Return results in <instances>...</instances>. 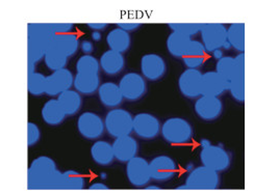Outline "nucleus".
<instances>
[{
    "mask_svg": "<svg viewBox=\"0 0 253 195\" xmlns=\"http://www.w3.org/2000/svg\"><path fill=\"white\" fill-rule=\"evenodd\" d=\"M62 171L48 156L34 159L27 170V188L29 190H60Z\"/></svg>",
    "mask_w": 253,
    "mask_h": 195,
    "instance_id": "f257e3e1",
    "label": "nucleus"
},
{
    "mask_svg": "<svg viewBox=\"0 0 253 195\" xmlns=\"http://www.w3.org/2000/svg\"><path fill=\"white\" fill-rule=\"evenodd\" d=\"M54 32L49 24H28L27 26V56L33 64L41 62L54 40Z\"/></svg>",
    "mask_w": 253,
    "mask_h": 195,
    "instance_id": "f03ea898",
    "label": "nucleus"
},
{
    "mask_svg": "<svg viewBox=\"0 0 253 195\" xmlns=\"http://www.w3.org/2000/svg\"><path fill=\"white\" fill-rule=\"evenodd\" d=\"M165 141L173 145H184L193 140L194 129L189 121L182 118H170L161 127Z\"/></svg>",
    "mask_w": 253,
    "mask_h": 195,
    "instance_id": "7ed1b4c3",
    "label": "nucleus"
},
{
    "mask_svg": "<svg viewBox=\"0 0 253 195\" xmlns=\"http://www.w3.org/2000/svg\"><path fill=\"white\" fill-rule=\"evenodd\" d=\"M105 132L114 138L130 135L132 133V114L123 108H113L106 113L104 118Z\"/></svg>",
    "mask_w": 253,
    "mask_h": 195,
    "instance_id": "20e7f679",
    "label": "nucleus"
},
{
    "mask_svg": "<svg viewBox=\"0 0 253 195\" xmlns=\"http://www.w3.org/2000/svg\"><path fill=\"white\" fill-rule=\"evenodd\" d=\"M186 185L188 190H216L220 186V175L218 171L201 165L189 171Z\"/></svg>",
    "mask_w": 253,
    "mask_h": 195,
    "instance_id": "39448f33",
    "label": "nucleus"
},
{
    "mask_svg": "<svg viewBox=\"0 0 253 195\" xmlns=\"http://www.w3.org/2000/svg\"><path fill=\"white\" fill-rule=\"evenodd\" d=\"M199 158L202 165L218 172L228 169L231 164L229 153L223 146L211 143L203 146L200 151Z\"/></svg>",
    "mask_w": 253,
    "mask_h": 195,
    "instance_id": "423d86ee",
    "label": "nucleus"
},
{
    "mask_svg": "<svg viewBox=\"0 0 253 195\" xmlns=\"http://www.w3.org/2000/svg\"><path fill=\"white\" fill-rule=\"evenodd\" d=\"M118 85L123 99L129 102L141 100L147 92L146 79L141 74L134 72H129L123 75Z\"/></svg>",
    "mask_w": 253,
    "mask_h": 195,
    "instance_id": "0eeeda50",
    "label": "nucleus"
},
{
    "mask_svg": "<svg viewBox=\"0 0 253 195\" xmlns=\"http://www.w3.org/2000/svg\"><path fill=\"white\" fill-rule=\"evenodd\" d=\"M76 126L79 133L87 140L99 139L105 132L103 119L92 111L82 113L77 119Z\"/></svg>",
    "mask_w": 253,
    "mask_h": 195,
    "instance_id": "6e6552de",
    "label": "nucleus"
},
{
    "mask_svg": "<svg viewBox=\"0 0 253 195\" xmlns=\"http://www.w3.org/2000/svg\"><path fill=\"white\" fill-rule=\"evenodd\" d=\"M161 121L154 114L141 112L133 116L132 132L144 140H152L161 134Z\"/></svg>",
    "mask_w": 253,
    "mask_h": 195,
    "instance_id": "1a4fd4ad",
    "label": "nucleus"
},
{
    "mask_svg": "<svg viewBox=\"0 0 253 195\" xmlns=\"http://www.w3.org/2000/svg\"><path fill=\"white\" fill-rule=\"evenodd\" d=\"M200 34L206 52L211 53L217 49H222L227 41V27L221 23L202 24Z\"/></svg>",
    "mask_w": 253,
    "mask_h": 195,
    "instance_id": "9d476101",
    "label": "nucleus"
},
{
    "mask_svg": "<svg viewBox=\"0 0 253 195\" xmlns=\"http://www.w3.org/2000/svg\"><path fill=\"white\" fill-rule=\"evenodd\" d=\"M126 177L131 186L144 188L151 181L149 162L140 156H135L126 162Z\"/></svg>",
    "mask_w": 253,
    "mask_h": 195,
    "instance_id": "9b49d317",
    "label": "nucleus"
},
{
    "mask_svg": "<svg viewBox=\"0 0 253 195\" xmlns=\"http://www.w3.org/2000/svg\"><path fill=\"white\" fill-rule=\"evenodd\" d=\"M151 180L165 183L172 180L178 172V165L167 155H160L149 162Z\"/></svg>",
    "mask_w": 253,
    "mask_h": 195,
    "instance_id": "f8f14e48",
    "label": "nucleus"
},
{
    "mask_svg": "<svg viewBox=\"0 0 253 195\" xmlns=\"http://www.w3.org/2000/svg\"><path fill=\"white\" fill-rule=\"evenodd\" d=\"M73 81L74 75L67 67L54 71L50 75L46 76L45 94L52 98L57 97L62 93L71 90L73 87Z\"/></svg>",
    "mask_w": 253,
    "mask_h": 195,
    "instance_id": "ddd939ff",
    "label": "nucleus"
},
{
    "mask_svg": "<svg viewBox=\"0 0 253 195\" xmlns=\"http://www.w3.org/2000/svg\"><path fill=\"white\" fill-rule=\"evenodd\" d=\"M141 75L149 81H158L167 72V64L163 56L157 53H148L142 56L140 62Z\"/></svg>",
    "mask_w": 253,
    "mask_h": 195,
    "instance_id": "4468645a",
    "label": "nucleus"
},
{
    "mask_svg": "<svg viewBox=\"0 0 253 195\" xmlns=\"http://www.w3.org/2000/svg\"><path fill=\"white\" fill-rule=\"evenodd\" d=\"M198 118L202 121L211 122L219 119L223 112V103L219 97L200 96L194 105Z\"/></svg>",
    "mask_w": 253,
    "mask_h": 195,
    "instance_id": "2eb2a0df",
    "label": "nucleus"
},
{
    "mask_svg": "<svg viewBox=\"0 0 253 195\" xmlns=\"http://www.w3.org/2000/svg\"><path fill=\"white\" fill-rule=\"evenodd\" d=\"M229 81L216 71L202 73L200 81L201 96L220 97L228 91Z\"/></svg>",
    "mask_w": 253,
    "mask_h": 195,
    "instance_id": "dca6fc26",
    "label": "nucleus"
},
{
    "mask_svg": "<svg viewBox=\"0 0 253 195\" xmlns=\"http://www.w3.org/2000/svg\"><path fill=\"white\" fill-rule=\"evenodd\" d=\"M201 71L198 69L184 70L178 78V89L180 94L188 99H197L200 94Z\"/></svg>",
    "mask_w": 253,
    "mask_h": 195,
    "instance_id": "f3484780",
    "label": "nucleus"
},
{
    "mask_svg": "<svg viewBox=\"0 0 253 195\" xmlns=\"http://www.w3.org/2000/svg\"><path fill=\"white\" fill-rule=\"evenodd\" d=\"M112 146L115 160L121 163L128 162L130 159L135 157L139 152L138 141L131 135H125L115 138Z\"/></svg>",
    "mask_w": 253,
    "mask_h": 195,
    "instance_id": "a211bd4d",
    "label": "nucleus"
},
{
    "mask_svg": "<svg viewBox=\"0 0 253 195\" xmlns=\"http://www.w3.org/2000/svg\"><path fill=\"white\" fill-rule=\"evenodd\" d=\"M97 93L101 104L110 109L119 107L124 100L119 85L112 81L101 83Z\"/></svg>",
    "mask_w": 253,
    "mask_h": 195,
    "instance_id": "6ab92c4d",
    "label": "nucleus"
},
{
    "mask_svg": "<svg viewBox=\"0 0 253 195\" xmlns=\"http://www.w3.org/2000/svg\"><path fill=\"white\" fill-rule=\"evenodd\" d=\"M101 84L99 73H76L73 87L81 95L90 96L98 91Z\"/></svg>",
    "mask_w": 253,
    "mask_h": 195,
    "instance_id": "aec40b11",
    "label": "nucleus"
},
{
    "mask_svg": "<svg viewBox=\"0 0 253 195\" xmlns=\"http://www.w3.org/2000/svg\"><path fill=\"white\" fill-rule=\"evenodd\" d=\"M100 70L108 76H116L121 73L125 67V57L122 53L113 50H106L99 60Z\"/></svg>",
    "mask_w": 253,
    "mask_h": 195,
    "instance_id": "412c9836",
    "label": "nucleus"
},
{
    "mask_svg": "<svg viewBox=\"0 0 253 195\" xmlns=\"http://www.w3.org/2000/svg\"><path fill=\"white\" fill-rule=\"evenodd\" d=\"M206 49H204L202 43L197 40H191L186 52L181 57L187 69H198L202 66L206 62Z\"/></svg>",
    "mask_w": 253,
    "mask_h": 195,
    "instance_id": "4be33fe9",
    "label": "nucleus"
},
{
    "mask_svg": "<svg viewBox=\"0 0 253 195\" xmlns=\"http://www.w3.org/2000/svg\"><path fill=\"white\" fill-rule=\"evenodd\" d=\"M105 42L108 44L110 50L123 54L129 50L131 46V36L129 32L119 27H115L106 34Z\"/></svg>",
    "mask_w": 253,
    "mask_h": 195,
    "instance_id": "5701e85b",
    "label": "nucleus"
},
{
    "mask_svg": "<svg viewBox=\"0 0 253 195\" xmlns=\"http://www.w3.org/2000/svg\"><path fill=\"white\" fill-rule=\"evenodd\" d=\"M93 161L99 166H110L115 161L112 143L105 140H96L90 150Z\"/></svg>",
    "mask_w": 253,
    "mask_h": 195,
    "instance_id": "b1692460",
    "label": "nucleus"
},
{
    "mask_svg": "<svg viewBox=\"0 0 253 195\" xmlns=\"http://www.w3.org/2000/svg\"><path fill=\"white\" fill-rule=\"evenodd\" d=\"M65 114L67 116H73L79 113L83 107V97L75 90H68L56 97Z\"/></svg>",
    "mask_w": 253,
    "mask_h": 195,
    "instance_id": "393cba45",
    "label": "nucleus"
},
{
    "mask_svg": "<svg viewBox=\"0 0 253 195\" xmlns=\"http://www.w3.org/2000/svg\"><path fill=\"white\" fill-rule=\"evenodd\" d=\"M41 115L44 123L51 127L60 126L67 118V115L56 99H50L44 104L41 110Z\"/></svg>",
    "mask_w": 253,
    "mask_h": 195,
    "instance_id": "a878e982",
    "label": "nucleus"
},
{
    "mask_svg": "<svg viewBox=\"0 0 253 195\" xmlns=\"http://www.w3.org/2000/svg\"><path fill=\"white\" fill-rule=\"evenodd\" d=\"M52 44L60 49L68 58H70L80 50L81 41L79 35L71 32L65 34H55Z\"/></svg>",
    "mask_w": 253,
    "mask_h": 195,
    "instance_id": "bb28decb",
    "label": "nucleus"
},
{
    "mask_svg": "<svg viewBox=\"0 0 253 195\" xmlns=\"http://www.w3.org/2000/svg\"><path fill=\"white\" fill-rule=\"evenodd\" d=\"M44 63L48 70L51 72L65 69L68 65V58L58 48H56L53 44L47 49L44 55Z\"/></svg>",
    "mask_w": 253,
    "mask_h": 195,
    "instance_id": "cd10ccee",
    "label": "nucleus"
},
{
    "mask_svg": "<svg viewBox=\"0 0 253 195\" xmlns=\"http://www.w3.org/2000/svg\"><path fill=\"white\" fill-rule=\"evenodd\" d=\"M191 40L192 38L187 35H183L177 32H171L167 37L166 42L169 53L173 57L180 58L181 60V57L183 56L184 52H186Z\"/></svg>",
    "mask_w": 253,
    "mask_h": 195,
    "instance_id": "c85d7f7f",
    "label": "nucleus"
},
{
    "mask_svg": "<svg viewBox=\"0 0 253 195\" xmlns=\"http://www.w3.org/2000/svg\"><path fill=\"white\" fill-rule=\"evenodd\" d=\"M85 178L77 170L62 171L60 190H83L85 187Z\"/></svg>",
    "mask_w": 253,
    "mask_h": 195,
    "instance_id": "c756f323",
    "label": "nucleus"
},
{
    "mask_svg": "<svg viewBox=\"0 0 253 195\" xmlns=\"http://www.w3.org/2000/svg\"><path fill=\"white\" fill-rule=\"evenodd\" d=\"M245 23H235L227 27V42L240 53L245 52Z\"/></svg>",
    "mask_w": 253,
    "mask_h": 195,
    "instance_id": "7c9ffc66",
    "label": "nucleus"
},
{
    "mask_svg": "<svg viewBox=\"0 0 253 195\" xmlns=\"http://www.w3.org/2000/svg\"><path fill=\"white\" fill-rule=\"evenodd\" d=\"M239 72L229 81L228 91L233 100L243 103L245 101V65H238Z\"/></svg>",
    "mask_w": 253,
    "mask_h": 195,
    "instance_id": "2f4dec72",
    "label": "nucleus"
},
{
    "mask_svg": "<svg viewBox=\"0 0 253 195\" xmlns=\"http://www.w3.org/2000/svg\"><path fill=\"white\" fill-rule=\"evenodd\" d=\"M216 72L219 73L222 77H224L226 80L230 81L239 72V67L236 64L235 57L223 56L221 60L217 61Z\"/></svg>",
    "mask_w": 253,
    "mask_h": 195,
    "instance_id": "473e14b6",
    "label": "nucleus"
},
{
    "mask_svg": "<svg viewBox=\"0 0 253 195\" xmlns=\"http://www.w3.org/2000/svg\"><path fill=\"white\" fill-rule=\"evenodd\" d=\"M46 76L42 73L35 72L27 75V91L29 95L40 97L45 94Z\"/></svg>",
    "mask_w": 253,
    "mask_h": 195,
    "instance_id": "72a5a7b5",
    "label": "nucleus"
},
{
    "mask_svg": "<svg viewBox=\"0 0 253 195\" xmlns=\"http://www.w3.org/2000/svg\"><path fill=\"white\" fill-rule=\"evenodd\" d=\"M77 73H100L99 60L92 54H84L76 62Z\"/></svg>",
    "mask_w": 253,
    "mask_h": 195,
    "instance_id": "f704fd0d",
    "label": "nucleus"
},
{
    "mask_svg": "<svg viewBox=\"0 0 253 195\" xmlns=\"http://www.w3.org/2000/svg\"><path fill=\"white\" fill-rule=\"evenodd\" d=\"M202 24H169L168 27L172 32H177L183 35H187L192 38V36L200 33Z\"/></svg>",
    "mask_w": 253,
    "mask_h": 195,
    "instance_id": "c9c22d12",
    "label": "nucleus"
},
{
    "mask_svg": "<svg viewBox=\"0 0 253 195\" xmlns=\"http://www.w3.org/2000/svg\"><path fill=\"white\" fill-rule=\"evenodd\" d=\"M41 139V129L37 124L29 122L27 124V144L29 148L36 145Z\"/></svg>",
    "mask_w": 253,
    "mask_h": 195,
    "instance_id": "e433bc0d",
    "label": "nucleus"
},
{
    "mask_svg": "<svg viewBox=\"0 0 253 195\" xmlns=\"http://www.w3.org/2000/svg\"><path fill=\"white\" fill-rule=\"evenodd\" d=\"M49 27L51 31L54 32V34H65V33H71L74 29L73 24H62V23H55V24H49Z\"/></svg>",
    "mask_w": 253,
    "mask_h": 195,
    "instance_id": "4c0bfd02",
    "label": "nucleus"
},
{
    "mask_svg": "<svg viewBox=\"0 0 253 195\" xmlns=\"http://www.w3.org/2000/svg\"><path fill=\"white\" fill-rule=\"evenodd\" d=\"M80 49L84 54H92L94 51V44L89 40H84L81 42Z\"/></svg>",
    "mask_w": 253,
    "mask_h": 195,
    "instance_id": "58836bf2",
    "label": "nucleus"
},
{
    "mask_svg": "<svg viewBox=\"0 0 253 195\" xmlns=\"http://www.w3.org/2000/svg\"><path fill=\"white\" fill-rule=\"evenodd\" d=\"M117 27H119L127 32H130L135 31V29H138L139 27H141V24H139V23H119V24H117Z\"/></svg>",
    "mask_w": 253,
    "mask_h": 195,
    "instance_id": "ea45409f",
    "label": "nucleus"
},
{
    "mask_svg": "<svg viewBox=\"0 0 253 195\" xmlns=\"http://www.w3.org/2000/svg\"><path fill=\"white\" fill-rule=\"evenodd\" d=\"M87 189L89 190H109L110 187L102 182H95V183H92L90 186L87 187Z\"/></svg>",
    "mask_w": 253,
    "mask_h": 195,
    "instance_id": "a19ab883",
    "label": "nucleus"
},
{
    "mask_svg": "<svg viewBox=\"0 0 253 195\" xmlns=\"http://www.w3.org/2000/svg\"><path fill=\"white\" fill-rule=\"evenodd\" d=\"M90 29H92V32H102L104 29L108 27V24H103V23H99V24H87L86 25Z\"/></svg>",
    "mask_w": 253,
    "mask_h": 195,
    "instance_id": "79ce46f5",
    "label": "nucleus"
},
{
    "mask_svg": "<svg viewBox=\"0 0 253 195\" xmlns=\"http://www.w3.org/2000/svg\"><path fill=\"white\" fill-rule=\"evenodd\" d=\"M211 54H212V57L215 58V60H217V61L221 60V58H222L223 56H224V52H223L222 49H217V50L212 51Z\"/></svg>",
    "mask_w": 253,
    "mask_h": 195,
    "instance_id": "37998d69",
    "label": "nucleus"
},
{
    "mask_svg": "<svg viewBox=\"0 0 253 195\" xmlns=\"http://www.w3.org/2000/svg\"><path fill=\"white\" fill-rule=\"evenodd\" d=\"M91 37H92L93 42H100L102 38V34L100 32H92Z\"/></svg>",
    "mask_w": 253,
    "mask_h": 195,
    "instance_id": "c03bdc74",
    "label": "nucleus"
},
{
    "mask_svg": "<svg viewBox=\"0 0 253 195\" xmlns=\"http://www.w3.org/2000/svg\"><path fill=\"white\" fill-rule=\"evenodd\" d=\"M28 65H27V70H28V74H32V73H35L36 72V64H33L31 62H27Z\"/></svg>",
    "mask_w": 253,
    "mask_h": 195,
    "instance_id": "a18cd8bd",
    "label": "nucleus"
},
{
    "mask_svg": "<svg viewBox=\"0 0 253 195\" xmlns=\"http://www.w3.org/2000/svg\"><path fill=\"white\" fill-rule=\"evenodd\" d=\"M145 190H161V187L160 186H157V185H146V186L144 187Z\"/></svg>",
    "mask_w": 253,
    "mask_h": 195,
    "instance_id": "49530a36",
    "label": "nucleus"
},
{
    "mask_svg": "<svg viewBox=\"0 0 253 195\" xmlns=\"http://www.w3.org/2000/svg\"><path fill=\"white\" fill-rule=\"evenodd\" d=\"M222 49H224V50H230V49H231V46H230V44L226 41V42L224 43V45L222 46Z\"/></svg>",
    "mask_w": 253,
    "mask_h": 195,
    "instance_id": "de8ad7c7",
    "label": "nucleus"
},
{
    "mask_svg": "<svg viewBox=\"0 0 253 195\" xmlns=\"http://www.w3.org/2000/svg\"><path fill=\"white\" fill-rule=\"evenodd\" d=\"M211 142L208 140V139H202L201 140V142H200V144H201V148H203V146H207V145H209Z\"/></svg>",
    "mask_w": 253,
    "mask_h": 195,
    "instance_id": "09e8293b",
    "label": "nucleus"
},
{
    "mask_svg": "<svg viewBox=\"0 0 253 195\" xmlns=\"http://www.w3.org/2000/svg\"><path fill=\"white\" fill-rule=\"evenodd\" d=\"M99 178L101 179V181H104V180L108 179V174H106L105 172H101V173L99 174Z\"/></svg>",
    "mask_w": 253,
    "mask_h": 195,
    "instance_id": "8fccbe9b",
    "label": "nucleus"
},
{
    "mask_svg": "<svg viewBox=\"0 0 253 195\" xmlns=\"http://www.w3.org/2000/svg\"><path fill=\"white\" fill-rule=\"evenodd\" d=\"M176 189H178V190H188V187H187L186 184H183V185H181V186H178Z\"/></svg>",
    "mask_w": 253,
    "mask_h": 195,
    "instance_id": "3c124183",
    "label": "nucleus"
}]
</instances>
